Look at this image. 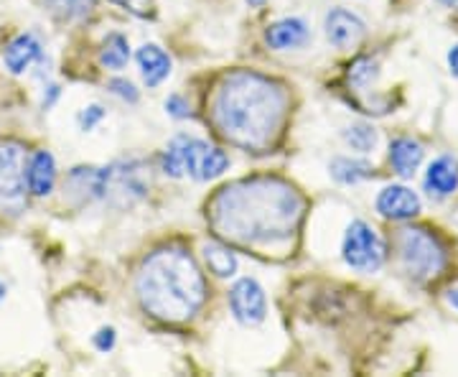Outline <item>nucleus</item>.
Instances as JSON below:
<instances>
[{
  "mask_svg": "<svg viewBox=\"0 0 458 377\" xmlns=\"http://www.w3.org/2000/svg\"><path fill=\"white\" fill-rule=\"evenodd\" d=\"M303 214V199L291 184L255 176L225 186L212 199L209 217L222 240L270 247L293 237Z\"/></svg>",
  "mask_w": 458,
  "mask_h": 377,
  "instance_id": "1",
  "label": "nucleus"
},
{
  "mask_svg": "<svg viewBox=\"0 0 458 377\" xmlns=\"http://www.w3.org/2000/svg\"><path fill=\"white\" fill-rule=\"evenodd\" d=\"M212 113L216 131L232 146L258 153L270 148L280 133L285 90L255 72H234L219 84Z\"/></svg>",
  "mask_w": 458,
  "mask_h": 377,
  "instance_id": "2",
  "label": "nucleus"
},
{
  "mask_svg": "<svg viewBox=\"0 0 458 377\" xmlns=\"http://www.w3.org/2000/svg\"><path fill=\"white\" fill-rule=\"evenodd\" d=\"M138 298L161 321H186L201 309L207 286L197 261L183 247H161L148 255L138 273Z\"/></svg>",
  "mask_w": 458,
  "mask_h": 377,
  "instance_id": "3",
  "label": "nucleus"
},
{
  "mask_svg": "<svg viewBox=\"0 0 458 377\" xmlns=\"http://www.w3.org/2000/svg\"><path fill=\"white\" fill-rule=\"evenodd\" d=\"M161 166H164V174L174 179L189 174L197 181H212L227 171L229 159L222 148L209 146L191 135H176L165 148Z\"/></svg>",
  "mask_w": 458,
  "mask_h": 377,
  "instance_id": "4",
  "label": "nucleus"
},
{
  "mask_svg": "<svg viewBox=\"0 0 458 377\" xmlns=\"http://www.w3.org/2000/svg\"><path fill=\"white\" fill-rule=\"evenodd\" d=\"M400 261L410 278L423 283L436 278L445 265V250L433 232L423 227H408L400 232Z\"/></svg>",
  "mask_w": 458,
  "mask_h": 377,
  "instance_id": "5",
  "label": "nucleus"
},
{
  "mask_svg": "<svg viewBox=\"0 0 458 377\" xmlns=\"http://www.w3.org/2000/svg\"><path fill=\"white\" fill-rule=\"evenodd\" d=\"M26 189V150L13 141H5L0 143V212H21Z\"/></svg>",
  "mask_w": 458,
  "mask_h": 377,
  "instance_id": "6",
  "label": "nucleus"
},
{
  "mask_svg": "<svg viewBox=\"0 0 458 377\" xmlns=\"http://www.w3.org/2000/svg\"><path fill=\"white\" fill-rule=\"evenodd\" d=\"M342 253L346 265L357 268L361 273H372L385 262V245H382L379 235L361 219L349 225Z\"/></svg>",
  "mask_w": 458,
  "mask_h": 377,
  "instance_id": "7",
  "label": "nucleus"
},
{
  "mask_svg": "<svg viewBox=\"0 0 458 377\" xmlns=\"http://www.w3.org/2000/svg\"><path fill=\"white\" fill-rule=\"evenodd\" d=\"M229 306L240 324H247V327L260 324L267 312V301H265V291L260 283L255 278L237 280L229 291Z\"/></svg>",
  "mask_w": 458,
  "mask_h": 377,
  "instance_id": "8",
  "label": "nucleus"
},
{
  "mask_svg": "<svg viewBox=\"0 0 458 377\" xmlns=\"http://www.w3.org/2000/svg\"><path fill=\"white\" fill-rule=\"evenodd\" d=\"M377 212L387 219H410L420 212V199L408 186H385L377 197Z\"/></svg>",
  "mask_w": 458,
  "mask_h": 377,
  "instance_id": "9",
  "label": "nucleus"
},
{
  "mask_svg": "<svg viewBox=\"0 0 458 377\" xmlns=\"http://www.w3.org/2000/svg\"><path fill=\"white\" fill-rule=\"evenodd\" d=\"M364 36V23L346 8H334L327 16V39L336 49L357 47Z\"/></svg>",
  "mask_w": 458,
  "mask_h": 377,
  "instance_id": "10",
  "label": "nucleus"
},
{
  "mask_svg": "<svg viewBox=\"0 0 458 377\" xmlns=\"http://www.w3.org/2000/svg\"><path fill=\"white\" fill-rule=\"evenodd\" d=\"M56 181V164L49 150H36L26 164V184L33 197H47Z\"/></svg>",
  "mask_w": 458,
  "mask_h": 377,
  "instance_id": "11",
  "label": "nucleus"
},
{
  "mask_svg": "<svg viewBox=\"0 0 458 377\" xmlns=\"http://www.w3.org/2000/svg\"><path fill=\"white\" fill-rule=\"evenodd\" d=\"M41 59V41L33 36V33H21L16 36L8 49L3 54V62H5V69L11 74H23L33 62Z\"/></svg>",
  "mask_w": 458,
  "mask_h": 377,
  "instance_id": "12",
  "label": "nucleus"
},
{
  "mask_svg": "<svg viewBox=\"0 0 458 377\" xmlns=\"http://www.w3.org/2000/svg\"><path fill=\"white\" fill-rule=\"evenodd\" d=\"M265 41L278 51L298 49L309 41V26L301 18H283L265 31Z\"/></svg>",
  "mask_w": 458,
  "mask_h": 377,
  "instance_id": "13",
  "label": "nucleus"
},
{
  "mask_svg": "<svg viewBox=\"0 0 458 377\" xmlns=\"http://www.w3.org/2000/svg\"><path fill=\"white\" fill-rule=\"evenodd\" d=\"M426 189L436 197H448L458 189V161L454 156H441L426 171Z\"/></svg>",
  "mask_w": 458,
  "mask_h": 377,
  "instance_id": "14",
  "label": "nucleus"
},
{
  "mask_svg": "<svg viewBox=\"0 0 458 377\" xmlns=\"http://www.w3.org/2000/svg\"><path fill=\"white\" fill-rule=\"evenodd\" d=\"M138 64L148 87H158L171 74V56L156 44H146L138 51Z\"/></svg>",
  "mask_w": 458,
  "mask_h": 377,
  "instance_id": "15",
  "label": "nucleus"
},
{
  "mask_svg": "<svg viewBox=\"0 0 458 377\" xmlns=\"http://www.w3.org/2000/svg\"><path fill=\"white\" fill-rule=\"evenodd\" d=\"M423 161V148L412 138H394L390 143V164H393L394 174H400L403 179H410L418 166Z\"/></svg>",
  "mask_w": 458,
  "mask_h": 377,
  "instance_id": "16",
  "label": "nucleus"
},
{
  "mask_svg": "<svg viewBox=\"0 0 458 377\" xmlns=\"http://www.w3.org/2000/svg\"><path fill=\"white\" fill-rule=\"evenodd\" d=\"M131 59V47H128V39L123 33H110L99 49V62L107 66V69H123Z\"/></svg>",
  "mask_w": 458,
  "mask_h": 377,
  "instance_id": "17",
  "label": "nucleus"
},
{
  "mask_svg": "<svg viewBox=\"0 0 458 377\" xmlns=\"http://www.w3.org/2000/svg\"><path fill=\"white\" fill-rule=\"evenodd\" d=\"M204 261L214 276H219V278H232L237 273V258L225 245H216V243L204 245Z\"/></svg>",
  "mask_w": 458,
  "mask_h": 377,
  "instance_id": "18",
  "label": "nucleus"
},
{
  "mask_svg": "<svg viewBox=\"0 0 458 377\" xmlns=\"http://www.w3.org/2000/svg\"><path fill=\"white\" fill-rule=\"evenodd\" d=\"M331 176L342 184H357V181L372 176V166L357 161V159H336L331 164Z\"/></svg>",
  "mask_w": 458,
  "mask_h": 377,
  "instance_id": "19",
  "label": "nucleus"
},
{
  "mask_svg": "<svg viewBox=\"0 0 458 377\" xmlns=\"http://www.w3.org/2000/svg\"><path fill=\"white\" fill-rule=\"evenodd\" d=\"M49 5L59 18L74 21V18L87 16L95 8V0H49Z\"/></svg>",
  "mask_w": 458,
  "mask_h": 377,
  "instance_id": "20",
  "label": "nucleus"
},
{
  "mask_svg": "<svg viewBox=\"0 0 458 377\" xmlns=\"http://www.w3.org/2000/svg\"><path fill=\"white\" fill-rule=\"evenodd\" d=\"M344 141L349 143V146L354 148V150H360V153H367V150H372L377 143V133L369 128V125H352V128H346L344 131Z\"/></svg>",
  "mask_w": 458,
  "mask_h": 377,
  "instance_id": "21",
  "label": "nucleus"
},
{
  "mask_svg": "<svg viewBox=\"0 0 458 377\" xmlns=\"http://www.w3.org/2000/svg\"><path fill=\"white\" fill-rule=\"evenodd\" d=\"M102 117H105V110H102L99 105H89L82 116H80V125H82V131H92Z\"/></svg>",
  "mask_w": 458,
  "mask_h": 377,
  "instance_id": "22",
  "label": "nucleus"
},
{
  "mask_svg": "<svg viewBox=\"0 0 458 377\" xmlns=\"http://www.w3.org/2000/svg\"><path fill=\"white\" fill-rule=\"evenodd\" d=\"M114 3L123 5V8H128L135 16H148L150 8H153V0H114Z\"/></svg>",
  "mask_w": 458,
  "mask_h": 377,
  "instance_id": "23",
  "label": "nucleus"
},
{
  "mask_svg": "<svg viewBox=\"0 0 458 377\" xmlns=\"http://www.w3.org/2000/svg\"><path fill=\"white\" fill-rule=\"evenodd\" d=\"M165 110H168V116L174 117H189V105L179 95H171V98L165 99Z\"/></svg>",
  "mask_w": 458,
  "mask_h": 377,
  "instance_id": "24",
  "label": "nucleus"
},
{
  "mask_svg": "<svg viewBox=\"0 0 458 377\" xmlns=\"http://www.w3.org/2000/svg\"><path fill=\"white\" fill-rule=\"evenodd\" d=\"M110 90H113L114 95H120L123 99H128V102H135V99H138L135 87H132L131 82H125V80H113V82H110Z\"/></svg>",
  "mask_w": 458,
  "mask_h": 377,
  "instance_id": "25",
  "label": "nucleus"
},
{
  "mask_svg": "<svg viewBox=\"0 0 458 377\" xmlns=\"http://www.w3.org/2000/svg\"><path fill=\"white\" fill-rule=\"evenodd\" d=\"M95 347H98V349H102V352L113 349V347H114V329L113 327L99 329L98 334H95Z\"/></svg>",
  "mask_w": 458,
  "mask_h": 377,
  "instance_id": "26",
  "label": "nucleus"
},
{
  "mask_svg": "<svg viewBox=\"0 0 458 377\" xmlns=\"http://www.w3.org/2000/svg\"><path fill=\"white\" fill-rule=\"evenodd\" d=\"M448 64H451V72L458 77V44L448 51Z\"/></svg>",
  "mask_w": 458,
  "mask_h": 377,
  "instance_id": "27",
  "label": "nucleus"
},
{
  "mask_svg": "<svg viewBox=\"0 0 458 377\" xmlns=\"http://www.w3.org/2000/svg\"><path fill=\"white\" fill-rule=\"evenodd\" d=\"M448 304H451L454 309H458V288H454V291L448 294Z\"/></svg>",
  "mask_w": 458,
  "mask_h": 377,
  "instance_id": "28",
  "label": "nucleus"
},
{
  "mask_svg": "<svg viewBox=\"0 0 458 377\" xmlns=\"http://www.w3.org/2000/svg\"><path fill=\"white\" fill-rule=\"evenodd\" d=\"M443 5H448V8H458V0H438Z\"/></svg>",
  "mask_w": 458,
  "mask_h": 377,
  "instance_id": "29",
  "label": "nucleus"
},
{
  "mask_svg": "<svg viewBox=\"0 0 458 377\" xmlns=\"http://www.w3.org/2000/svg\"><path fill=\"white\" fill-rule=\"evenodd\" d=\"M5 298V286H3V280H0V301Z\"/></svg>",
  "mask_w": 458,
  "mask_h": 377,
  "instance_id": "30",
  "label": "nucleus"
},
{
  "mask_svg": "<svg viewBox=\"0 0 458 377\" xmlns=\"http://www.w3.org/2000/svg\"><path fill=\"white\" fill-rule=\"evenodd\" d=\"M247 3H250V5H262L265 0H247Z\"/></svg>",
  "mask_w": 458,
  "mask_h": 377,
  "instance_id": "31",
  "label": "nucleus"
}]
</instances>
